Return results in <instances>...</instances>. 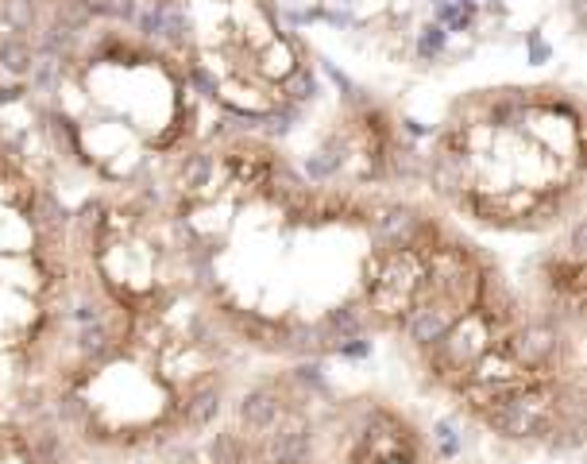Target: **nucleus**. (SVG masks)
Returning a JSON list of instances; mask_svg holds the SVG:
<instances>
[{"mask_svg": "<svg viewBox=\"0 0 587 464\" xmlns=\"http://www.w3.org/2000/svg\"><path fill=\"white\" fill-rule=\"evenodd\" d=\"M436 464H444V460H436Z\"/></svg>", "mask_w": 587, "mask_h": 464, "instance_id": "4", "label": "nucleus"}, {"mask_svg": "<svg viewBox=\"0 0 587 464\" xmlns=\"http://www.w3.org/2000/svg\"><path fill=\"white\" fill-rule=\"evenodd\" d=\"M147 464H328V434L297 395L279 383H255L228 421L217 418Z\"/></svg>", "mask_w": 587, "mask_h": 464, "instance_id": "2", "label": "nucleus"}, {"mask_svg": "<svg viewBox=\"0 0 587 464\" xmlns=\"http://www.w3.org/2000/svg\"><path fill=\"white\" fill-rule=\"evenodd\" d=\"M425 178L483 228L549 232L580 220V112L533 89L475 97L436 132Z\"/></svg>", "mask_w": 587, "mask_h": 464, "instance_id": "1", "label": "nucleus"}, {"mask_svg": "<svg viewBox=\"0 0 587 464\" xmlns=\"http://www.w3.org/2000/svg\"><path fill=\"white\" fill-rule=\"evenodd\" d=\"M0 464H66V457L42 426L16 414H0Z\"/></svg>", "mask_w": 587, "mask_h": 464, "instance_id": "3", "label": "nucleus"}]
</instances>
